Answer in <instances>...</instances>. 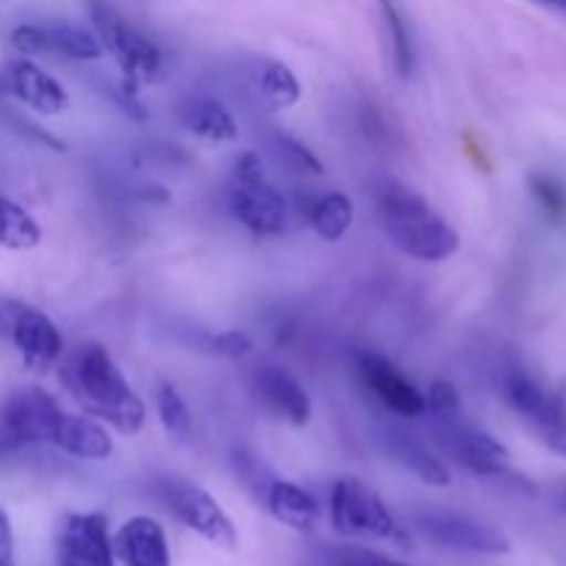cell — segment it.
I'll return each mask as SVG.
<instances>
[{"label":"cell","instance_id":"cb8c5ba5","mask_svg":"<svg viewBox=\"0 0 566 566\" xmlns=\"http://www.w3.org/2000/svg\"><path fill=\"white\" fill-rule=\"evenodd\" d=\"M39 241H42V227L36 224V219L14 199L0 193V247L25 252L36 249Z\"/></svg>","mask_w":566,"mask_h":566},{"label":"cell","instance_id":"7402d4cb","mask_svg":"<svg viewBox=\"0 0 566 566\" xmlns=\"http://www.w3.org/2000/svg\"><path fill=\"white\" fill-rule=\"evenodd\" d=\"M180 122L199 138L208 142H235L238 122L224 103L213 97H193L182 103Z\"/></svg>","mask_w":566,"mask_h":566},{"label":"cell","instance_id":"5bb4252c","mask_svg":"<svg viewBox=\"0 0 566 566\" xmlns=\"http://www.w3.org/2000/svg\"><path fill=\"white\" fill-rule=\"evenodd\" d=\"M252 392L269 418L287 426H307L313 418V398L307 387L282 365H260L252 374Z\"/></svg>","mask_w":566,"mask_h":566},{"label":"cell","instance_id":"8d00e7d4","mask_svg":"<svg viewBox=\"0 0 566 566\" xmlns=\"http://www.w3.org/2000/svg\"><path fill=\"white\" fill-rule=\"evenodd\" d=\"M0 88H3V86H0Z\"/></svg>","mask_w":566,"mask_h":566},{"label":"cell","instance_id":"4dcf8cb0","mask_svg":"<svg viewBox=\"0 0 566 566\" xmlns=\"http://www.w3.org/2000/svg\"><path fill=\"white\" fill-rule=\"evenodd\" d=\"M210 348L227 359H241L252 352L254 343L243 329H227V332H219V335L210 340Z\"/></svg>","mask_w":566,"mask_h":566},{"label":"cell","instance_id":"ba28073f","mask_svg":"<svg viewBox=\"0 0 566 566\" xmlns=\"http://www.w3.org/2000/svg\"><path fill=\"white\" fill-rule=\"evenodd\" d=\"M155 495H158V501L164 503L186 528H191L193 534L208 539L210 545L235 547V525L227 517L224 509L219 506V501H216L213 495H208L202 486L166 475V479L155 481Z\"/></svg>","mask_w":566,"mask_h":566},{"label":"cell","instance_id":"9c48e42d","mask_svg":"<svg viewBox=\"0 0 566 566\" xmlns=\"http://www.w3.org/2000/svg\"><path fill=\"white\" fill-rule=\"evenodd\" d=\"M354 370L365 390L374 392L376 401L390 415L403 420L426 418V392L415 381H409L403 370L385 354L363 348L354 354Z\"/></svg>","mask_w":566,"mask_h":566},{"label":"cell","instance_id":"f1b7e54d","mask_svg":"<svg viewBox=\"0 0 566 566\" xmlns=\"http://www.w3.org/2000/svg\"><path fill=\"white\" fill-rule=\"evenodd\" d=\"M528 186H531V193H534L536 205H539L542 213H545L547 219H553V221L564 219L566 216V188L556 180V177L531 175Z\"/></svg>","mask_w":566,"mask_h":566},{"label":"cell","instance_id":"52a82bcc","mask_svg":"<svg viewBox=\"0 0 566 566\" xmlns=\"http://www.w3.org/2000/svg\"><path fill=\"white\" fill-rule=\"evenodd\" d=\"M501 392L517 418L534 431L536 440L551 448L556 457L566 459V409L556 392L545 390L523 368L503 370Z\"/></svg>","mask_w":566,"mask_h":566},{"label":"cell","instance_id":"3957f363","mask_svg":"<svg viewBox=\"0 0 566 566\" xmlns=\"http://www.w3.org/2000/svg\"><path fill=\"white\" fill-rule=\"evenodd\" d=\"M88 17L103 50L114 55L122 72V88L125 94L136 97L142 86H155L166 72V55L158 42L147 36L142 28L133 25L114 3L108 0H88Z\"/></svg>","mask_w":566,"mask_h":566},{"label":"cell","instance_id":"2e32d148","mask_svg":"<svg viewBox=\"0 0 566 566\" xmlns=\"http://www.w3.org/2000/svg\"><path fill=\"white\" fill-rule=\"evenodd\" d=\"M0 86H6V92L14 94L20 103H25L36 114L55 116L70 108V92L61 86L59 77L42 70L36 61H28V55L25 59H11L3 66V83Z\"/></svg>","mask_w":566,"mask_h":566},{"label":"cell","instance_id":"9a60e30c","mask_svg":"<svg viewBox=\"0 0 566 566\" xmlns=\"http://www.w3.org/2000/svg\"><path fill=\"white\" fill-rule=\"evenodd\" d=\"M59 566H116L105 514H66L59 531Z\"/></svg>","mask_w":566,"mask_h":566},{"label":"cell","instance_id":"83f0119b","mask_svg":"<svg viewBox=\"0 0 566 566\" xmlns=\"http://www.w3.org/2000/svg\"><path fill=\"white\" fill-rule=\"evenodd\" d=\"M307 566H412L359 545H321L307 556Z\"/></svg>","mask_w":566,"mask_h":566},{"label":"cell","instance_id":"44dd1931","mask_svg":"<svg viewBox=\"0 0 566 566\" xmlns=\"http://www.w3.org/2000/svg\"><path fill=\"white\" fill-rule=\"evenodd\" d=\"M53 446L70 457L88 459V462H105V459L114 457V437L97 418L86 412H61Z\"/></svg>","mask_w":566,"mask_h":566},{"label":"cell","instance_id":"603a6c76","mask_svg":"<svg viewBox=\"0 0 566 566\" xmlns=\"http://www.w3.org/2000/svg\"><path fill=\"white\" fill-rule=\"evenodd\" d=\"M381 17H385L387 36H390L392 48V64H396V72L409 81L415 72V64H418V50H415L412 28H409L407 14H403L401 3L398 0H379Z\"/></svg>","mask_w":566,"mask_h":566},{"label":"cell","instance_id":"d590c367","mask_svg":"<svg viewBox=\"0 0 566 566\" xmlns=\"http://www.w3.org/2000/svg\"><path fill=\"white\" fill-rule=\"evenodd\" d=\"M562 506H564V509H566V495H564V503H562Z\"/></svg>","mask_w":566,"mask_h":566},{"label":"cell","instance_id":"e0dca14e","mask_svg":"<svg viewBox=\"0 0 566 566\" xmlns=\"http://www.w3.org/2000/svg\"><path fill=\"white\" fill-rule=\"evenodd\" d=\"M114 556L125 566H171L164 525L153 517L127 520L114 536Z\"/></svg>","mask_w":566,"mask_h":566},{"label":"cell","instance_id":"ac0fdd59","mask_svg":"<svg viewBox=\"0 0 566 566\" xmlns=\"http://www.w3.org/2000/svg\"><path fill=\"white\" fill-rule=\"evenodd\" d=\"M258 501H263V506L269 509L271 517L280 520L287 528L298 531V534H307V531H313V525L318 523V501H315L304 486L293 484V481L269 475L265 484L260 486Z\"/></svg>","mask_w":566,"mask_h":566},{"label":"cell","instance_id":"5b68a950","mask_svg":"<svg viewBox=\"0 0 566 566\" xmlns=\"http://www.w3.org/2000/svg\"><path fill=\"white\" fill-rule=\"evenodd\" d=\"M61 403L42 387H17L0 403V459L33 446H53Z\"/></svg>","mask_w":566,"mask_h":566},{"label":"cell","instance_id":"4fadbf2b","mask_svg":"<svg viewBox=\"0 0 566 566\" xmlns=\"http://www.w3.org/2000/svg\"><path fill=\"white\" fill-rule=\"evenodd\" d=\"M11 44L22 55H50L66 61H97L105 53L97 36L66 22H25L11 31Z\"/></svg>","mask_w":566,"mask_h":566},{"label":"cell","instance_id":"30bf717a","mask_svg":"<svg viewBox=\"0 0 566 566\" xmlns=\"http://www.w3.org/2000/svg\"><path fill=\"white\" fill-rule=\"evenodd\" d=\"M415 528L434 545L448 551L475 553V556H506L512 553V542L492 525L479 523L468 514L457 512H423L415 517Z\"/></svg>","mask_w":566,"mask_h":566},{"label":"cell","instance_id":"6da1fadb","mask_svg":"<svg viewBox=\"0 0 566 566\" xmlns=\"http://www.w3.org/2000/svg\"><path fill=\"white\" fill-rule=\"evenodd\" d=\"M61 379H64L72 398L86 409V415L105 420L122 434L142 431L147 409L105 346L81 343L64 359Z\"/></svg>","mask_w":566,"mask_h":566},{"label":"cell","instance_id":"d4e9b609","mask_svg":"<svg viewBox=\"0 0 566 566\" xmlns=\"http://www.w3.org/2000/svg\"><path fill=\"white\" fill-rule=\"evenodd\" d=\"M258 92L263 94L265 103L276 111L293 108L302 99V83L296 72L282 61H265L258 72Z\"/></svg>","mask_w":566,"mask_h":566},{"label":"cell","instance_id":"8992f818","mask_svg":"<svg viewBox=\"0 0 566 566\" xmlns=\"http://www.w3.org/2000/svg\"><path fill=\"white\" fill-rule=\"evenodd\" d=\"M431 431H434V440L442 453L468 473L484 475V479H506L512 473V457H509L506 446L495 440L490 431L479 429L473 420L464 418V409L431 418Z\"/></svg>","mask_w":566,"mask_h":566},{"label":"cell","instance_id":"8fae6325","mask_svg":"<svg viewBox=\"0 0 566 566\" xmlns=\"http://www.w3.org/2000/svg\"><path fill=\"white\" fill-rule=\"evenodd\" d=\"M3 332L31 370H48L64 357V337L59 326L39 310L20 302H6Z\"/></svg>","mask_w":566,"mask_h":566},{"label":"cell","instance_id":"d6a6232c","mask_svg":"<svg viewBox=\"0 0 566 566\" xmlns=\"http://www.w3.org/2000/svg\"><path fill=\"white\" fill-rule=\"evenodd\" d=\"M542 6H547V9H556L562 11V14H566V0H539Z\"/></svg>","mask_w":566,"mask_h":566},{"label":"cell","instance_id":"f546056e","mask_svg":"<svg viewBox=\"0 0 566 566\" xmlns=\"http://www.w3.org/2000/svg\"><path fill=\"white\" fill-rule=\"evenodd\" d=\"M462 398H459V390L448 379L431 381L429 392H426V415L431 418H442V415L462 412Z\"/></svg>","mask_w":566,"mask_h":566},{"label":"cell","instance_id":"484cf974","mask_svg":"<svg viewBox=\"0 0 566 566\" xmlns=\"http://www.w3.org/2000/svg\"><path fill=\"white\" fill-rule=\"evenodd\" d=\"M155 403H158V420L166 429V434L177 442H188L193 434V415L188 409L186 398L180 396L171 381H164L158 387V396H155Z\"/></svg>","mask_w":566,"mask_h":566},{"label":"cell","instance_id":"1f68e13d","mask_svg":"<svg viewBox=\"0 0 566 566\" xmlns=\"http://www.w3.org/2000/svg\"><path fill=\"white\" fill-rule=\"evenodd\" d=\"M0 566H17L14 562V534H11L9 514L0 506Z\"/></svg>","mask_w":566,"mask_h":566},{"label":"cell","instance_id":"836d02e7","mask_svg":"<svg viewBox=\"0 0 566 566\" xmlns=\"http://www.w3.org/2000/svg\"><path fill=\"white\" fill-rule=\"evenodd\" d=\"M556 396H558V401H562V407L566 409V379L562 381V387H558V392H556Z\"/></svg>","mask_w":566,"mask_h":566},{"label":"cell","instance_id":"7c38bea8","mask_svg":"<svg viewBox=\"0 0 566 566\" xmlns=\"http://www.w3.org/2000/svg\"><path fill=\"white\" fill-rule=\"evenodd\" d=\"M227 210L243 230L258 238L280 235L287 227V202L271 186L269 177H260V180L232 177V186L227 191Z\"/></svg>","mask_w":566,"mask_h":566},{"label":"cell","instance_id":"277c9868","mask_svg":"<svg viewBox=\"0 0 566 566\" xmlns=\"http://www.w3.org/2000/svg\"><path fill=\"white\" fill-rule=\"evenodd\" d=\"M329 523L337 534L348 539L396 542V545L409 547L407 531L398 525L379 492L359 479H340L332 486Z\"/></svg>","mask_w":566,"mask_h":566},{"label":"cell","instance_id":"e575fe53","mask_svg":"<svg viewBox=\"0 0 566 566\" xmlns=\"http://www.w3.org/2000/svg\"><path fill=\"white\" fill-rule=\"evenodd\" d=\"M6 324V302H0V329H3Z\"/></svg>","mask_w":566,"mask_h":566},{"label":"cell","instance_id":"d6986e66","mask_svg":"<svg viewBox=\"0 0 566 566\" xmlns=\"http://www.w3.org/2000/svg\"><path fill=\"white\" fill-rule=\"evenodd\" d=\"M296 210L321 241L337 243L354 224V202L343 191H298Z\"/></svg>","mask_w":566,"mask_h":566},{"label":"cell","instance_id":"ffe728a7","mask_svg":"<svg viewBox=\"0 0 566 566\" xmlns=\"http://www.w3.org/2000/svg\"><path fill=\"white\" fill-rule=\"evenodd\" d=\"M381 442H385V451L401 464L403 470H409L412 475H418L423 484L429 486H448L451 484V470L448 464L426 446L423 440L412 434V431L401 429V426H387L381 431Z\"/></svg>","mask_w":566,"mask_h":566},{"label":"cell","instance_id":"7a4b0ae2","mask_svg":"<svg viewBox=\"0 0 566 566\" xmlns=\"http://www.w3.org/2000/svg\"><path fill=\"white\" fill-rule=\"evenodd\" d=\"M376 216L387 241L420 263H442L459 252V232L412 188L385 180L376 188Z\"/></svg>","mask_w":566,"mask_h":566},{"label":"cell","instance_id":"4316f807","mask_svg":"<svg viewBox=\"0 0 566 566\" xmlns=\"http://www.w3.org/2000/svg\"><path fill=\"white\" fill-rule=\"evenodd\" d=\"M265 147H269L271 158H274L282 169L293 171V175H313V177L324 175V164L315 158L313 149L304 147L298 138L287 136V133L274 130L269 136V144H265Z\"/></svg>","mask_w":566,"mask_h":566}]
</instances>
